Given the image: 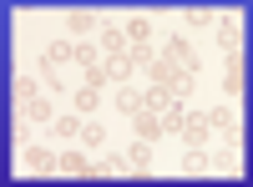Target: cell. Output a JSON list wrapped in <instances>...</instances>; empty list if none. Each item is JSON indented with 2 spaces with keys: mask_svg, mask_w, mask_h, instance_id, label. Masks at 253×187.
<instances>
[{
  "mask_svg": "<svg viewBox=\"0 0 253 187\" xmlns=\"http://www.w3.org/2000/svg\"><path fill=\"white\" fill-rule=\"evenodd\" d=\"M96 26H101L96 10H66V15H61V31H66V40H91Z\"/></svg>",
  "mask_w": 253,
  "mask_h": 187,
  "instance_id": "cell-1",
  "label": "cell"
},
{
  "mask_svg": "<svg viewBox=\"0 0 253 187\" xmlns=\"http://www.w3.org/2000/svg\"><path fill=\"white\" fill-rule=\"evenodd\" d=\"M96 51L101 56H126V36H122V20H107V15H101V26H96Z\"/></svg>",
  "mask_w": 253,
  "mask_h": 187,
  "instance_id": "cell-2",
  "label": "cell"
},
{
  "mask_svg": "<svg viewBox=\"0 0 253 187\" xmlns=\"http://www.w3.org/2000/svg\"><path fill=\"white\" fill-rule=\"evenodd\" d=\"M213 36H218V51H243V15H223L218 10Z\"/></svg>",
  "mask_w": 253,
  "mask_h": 187,
  "instance_id": "cell-3",
  "label": "cell"
},
{
  "mask_svg": "<svg viewBox=\"0 0 253 187\" xmlns=\"http://www.w3.org/2000/svg\"><path fill=\"white\" fill-rule=\"evenodd\" d=\"M177 137H182V147H208V137H213V127H208V112H187Z\"/></svg>",
  "mask_w": 253,
  "mask_h": 187,
  "instance_id": "cell-4",
  "label": "cell"
},
{
  "mask_svg": "<svg viewBox=\"0 0 253 187\" xmlns=\"http://www.w3.org/2000/svg\"><path fill=\"white\" fill-rule=\"evenodd\" d=\"M122 36H126V46H152L157 20L152 15H132V20H122Z\"/></svg>",
  "mask_w": 253,
  "mask_h": 187,
  "instance_id": "cell-5",
  "label": "cell"
},
{
  "mask_svg": "<svg viewBox=\"0 0 253 187\" xmlns=\"http://www.w3.org/2000/svg\"><path fill=\"white\" fill-rule=\"evenodd\" d=\"M15 112H20V116H26V121H31V127H46V121L56 116V107H51V96H46V91H36V96L26 101V107H15Z\"/></svg>",
  "mask_w": 253,
  "mask_h": 187,
  "instance_id": "cell-6",
  "label": "cell"
},
{
  "mask_svg": "<svg viewBox=\"0 0 253 187\" xmlns=\"http://www.w3.org/2000/svg\"><path fill=\"white\" fill-rule=\"evenodd\" d=\"M112 91H117L112 101H117V112H122V116H137V112H147V107H142V86H132V81H117Z\"/></svg>",
  "mask_w": 253,
  "mask_h": 187,
  "instance_id": "cell-7",
  "label": "cell"
},
{
  "mask_svg": "<svg viewBox=\"0 0 253 187\" xmlns=\"http://www.w3.org/2000/svg\"><path fill=\"white\" fill-rule=\"evenodd\" d=\"M122 157L132 162V172H137V177H152V142H142V137H137V142H132V147H126Z\"/></svg>",
  "mask_w": 253,
  "mask_h": 187,
  "instance_id": "cell-8",
  "label": "cell"
},
{
  "mask_svg": "<svg viewBox=\"0 0 253 187\" xmlns=\"http://www.w3.org/2000/svg\"><path fill=\"white\" fill-rule=\"evenodd\" d=\"M218 26V10L213 5H187L182 10V31H213Z\"/></svg>",
  "mask_w": 253,
  "mask_h": 187,
  "instance_id": "cell-9",
  "label": "cell"
},
{
  "mask_svg": "<svg viewBox=\"0 0 253 187\" xmlns=\"http://www.w3.org/2000/svg\"><path fill=\"white\" fill-rule=\"evenodd\" d=\"M91 177H132V162L122 152H107L101 162H91Z\"/></svg>",
  "mask_w": 253,
  "mask_h": 187,
  "instance_id": "cell-10",
  "label": "cell"
},
{
  "mask_svg": "<svg viewBox=\"0 0 253 187\" xmlns=\"http://www.w3.org/2000/svg\"><path fill=\"white\" fill-rule=\"evenodd\" d=\"M26 167H31L36 177H51V172H56V152H46V147H36V142H26Z\"/></svg>",
  "mask_w": 253,
  "mask_h": 187,
  "instance_id": "cell-11",
  "label": "cell"
},
{
  "mask_svg": "<svg viewBox=\"0 0 253 187\" xmlns=\"http://www.w3.org/2000/svg\"><path fill=\"white\" fill-rule=\"evenodd\" d=\"M56 172H66V177H91V157H86V152H61V157H56Z\"/></svg>",
  "mask_w": 253,
  "mask_h": 187,
  "instance_id": "cell-12",
  "label": "cell"
},
{
  "mask_svg": "<svg viewBox=\"0 0 253 187\" xmlns=\"http://www.w3.org/2000/svg\"><path fill=\"white\" fill-rule=\"evenodd\" d=\"M126 121L137 127V137H142V142H152V147H157V137H162V121H157V112H137V116H126Z\"/></svg>",
  "mask_w": 253,
  "mask_h": 187,
  "instance_id": "cell-13",
  "label": "cell"
},
{
  "mask_svg": "<svg viewBox=\"0 0 253 187\" xmlns=\"http://www.w3.org/2000/svg\"><path fill=\"white\" fill-rule=\"evenodd\" d=\"M76 142L81 147H107V127H101V121H91V116H81V132H76Z\"/></svg>",
  "mask_w": 253,
  "mask_h": 187,
  "instance_id": "cell-14",
  "label": "cell"
},
{
  "mask_svg": "<svg viewBox=\"0 0 253 187\" xmlns=\"http://www.w3.org/2000/svg\"><path fill=\"white\" fill-rule=\"evenodd\" d=\"M182 116H187V112H182V101H167V107L157 112V121H162V137H177V132H182Z\"/></svg>",
  "mask_w": 253,
  "mask_h": 187,
  "instance_id": "cell-15",
  "label": "cell"
},
{
  "mask_svg": "<svg viewBox=\"0 0 253 187\" xmlns=\"http://www.w3.org/2000/svg\"><path fill=\"white\" fill-rule=\"evenodd\" d=\"M182 172H187V177H208V172H213V162H208L203 147H187V152H182Z\"/></svg>",
  "mask_w": 253,
  "mask_h": 187,
  "instance_id": "cell-16",
  "label": "cell"
},
{
  "mask_svg": "<svg viewBox=\"0 0 253 187\" xmlns=\"http://www.w3.org/2000/svg\"><path fill=\"white\" fill-rule=\"evenodd\" d=\"M41 61H46V66H66V61H71V40L66 36H56V40H46V56H41Z\"/></svg>",
  "mask_w": 253,
  "mask_h": 187,
  "instance_id": "cell-17",
  "label": "cell"
},
{
  "mask_svg": "<svg viewBox=\"0 0 253 187\" xmlns=\"http://www.w3.org/2000/svg\"><path fill=\"white\" fill-rule=\"evenodd\" d=\"M71 61H76L81 71H86V66H101V51H96V40H71Z\"/></svg>",
  "mask_w": 253,
  "mask_h": 187,
  "instance_id": "cell-18",
  "label": "cell"
},
{
  "mask_svg": "<svg viewBox=\"0 0 253 187\" xmlns=\"http://www.w3.org/2000/svg\"><path fill=\"white\" fill-rule=\"evenodd\" d=\"M101 71H107V81L117 86V81H132V61L126 56H101Z\"/></svg>",
  "mask_w": 253,
  "mask_h": 187,
  "instance_id": "cell-19",
  "label": "cell"
},
{
  "mask_svg": "<svg viewBox=\"0 0 253 187\" xmlns=\"http://www.w3.org/2000/svg\"><path fill=\"white\" fill-rule=\"evenodd\" d=\"M96 101H101V91H91V86H71V107H76V116H91Z\"/></svg>",
  "mask_w": 253,
  "mask_h": 187,
  "instance_id": "cell-20",
  "label": "cell"
},
{
  "mask_svg": "<svg viewBox=\"0 0 253 187\" xmlns=\"http://www.w3.org/2000/svg\"><path fill=\"white\" fill-rule=\"evenodd\" d=\"M46 132H51V137H66V142H76V132H81V116H76V112H71V116H51V121H46Z\"/></svg>",
  "mask_w": 253,
  "mask_h": 187,
  "instance_id": "cell-21",
  "label": "cell"
},
{
  "mask_svg": "<svg viewBox=\"0 0 253 187\" xmlns=\"http://www.w3.org/2000/svg\"><path fill=\"white\" fill-rule=\"evenodd\" d=\"M208 162H213L218 172H228V177L243 172V157H238V147H228V142H223V152H218V157H208Z\"/></svg>",
  "mask_w": 253,
  "mask_h": 187,
  "instance_id": "cell-22",
  "label": "cell"
},
{
  "mask_svg": "<svg viewBox=\"0 0 253 187\" xmlns=\"http://www.w3.org/2000/svg\"><path fill=\"white\" fill-rule=\"evenodd\" d=\"M10 91H15V107H26V101L41 91V81H36V76H15V86H10Z\"/></svg>",
  "mask_w": 253,
  "mask_h": 187,
  "instance_id": "cell-23",
  "label": "cell"
},
{
  "mask_svg": "<svg viewBox=\"0 0 253 187\" xmlns=\"http://www.w3.org/2000/svg\"><path fill=\"white\" fill-rule=\"evenodd\" d=\"M76 86H91V91H107L112 81H107V71H101V66H86V71H81V81H76Z\"/></svg>",
  "mask_w": 253,
  "mask_h": 187,
  "instance_id": "cell-24",
  "label": "cell"
},
{
  "mask_svg": "<svg viewBox=\"0 0 253 187\" xmlns=\"http://www.w3.org/2000/svg\"><path fill=\"white\" fill-rule=\"evenodd\" d=\"M223 71L228 76H243V51H223Z\"/></svg>",
  "mask_w": 253,
  "mask_h": 187,
  "instance_id": "cell-25",
  "label": "cell"
},
{
  "mask_svg": "<svg viewBox=\"0 0 253 187\" xmlns=\"http://www.w3.org/2000/svg\"><path fill=\"white\" fill-rule=\"evenodd\" d=\"M223 91L228 96H243V76H223Z\"/></svg>",
  "mask_w": 253,
  "mask_h": 187,
  "instance_id": "cell-26",
  "label": "cell"
}]
</instances>
